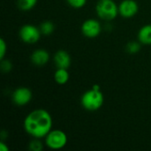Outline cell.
I'll list each match as a JSON object with an SVG mask.
<instances>
[{
	"label": "cell",
	"instance_id": "5bb4252c",
	"mask_svg": "<svg viewBox=\"0 0 151 151\" xmlns=\"http://www.w3.org/2000/svg\"><path fill=\"white\" fill-rule=\"evenodd\" d=\"M39 28H40V30H41L42 35H49L53 33V31L55 29V26H54V24L51 21L47 20V21L42 22Z\"/></svg>",
	"mask_w": 151,
	"mask_h": 151
},
{
	"label": "cell",
	"instance_id": "6da1fadb",
	"mask_svg": "<svg viewBox=\"0 0 151 151\" xmlns=\"http://www.w3.org/2000/svg\"><path fill=\"white\" fill-rule=\"evenodd\" d=\"M52 118L44 109L31 111L24 120L25 131L34 138L42 139L51 131Z\"/></svg>",
	"mask_w": 151,
	"mask_h": 151
},
{
	"label": "cell",
	"instance_id": "5b68a950",
	"mask_svg": "<svg viewBox=\"0 0 151 151\" xmlns=\"http://www.w3.org/2000/svg\"><path fill=\"white\" fill-rule=\"evenodd\" d=\"M19 38L21 39V41L28 44H33V43L37 42L40 40L42 32L40 28L36 27L35 26L27 24V25H24L19 29Z\"/></svg>",
	"mask_w": 151,
	"mask_h": 151
},
{
	"label": "cell",
	"instance_id": "7a4b0ae2",
	"mask_svg": "<svg viewBox=\"0 0 151 151\" xmlns=\"http://www.w3.org/2000/svg\"><path fill=\"white\" fill-rule=\"evenodd\" d=\"M104 95L100 90L99 85H94L91 89L86 91L81 99L82 107L88 111H96L99 110L104 104Z\"/></svg>",
	"mask_w": 151,
	"mask_h": 151
},
{
	"label": "cell",
	"instance_id": "9a60e30c",
	"mask_svg": "<svg viewBox=\"0 0 151 151\" xmlns=\"http://www.w3.org/2000/svg\"><path fill=\"white\" fill-rule=\"evenodd\" d=\"M127 50L131 54H135L140 51L141 50V42H131L127 45Z\"/></svg>",
	"mask_w": 151,
	"mask_h": 151
},
{
	"label": "cell",
	"instance_id": "e0dca14e",
	"mask_svg": "<svg viewBox=\"0 0 151 151\" xmlns=\"http://www.w3.org/2000/svg\"><path fill=\"white\" fill-rule=\"evenodd\" d=\"M66 1L70 6L77 9L83 7L87 3V0H66Z\"/></svg>",
	"mask_w": 151,
	"mask_h": 151
},
{
	"label": "cell",
	"instance_id": "8992f818",
	"mask_svg": "<svg viewBox=\"0 0 151 151\" xmlns=\"http://www.w3.org/2000/svg\"><path fill=\"white\" fill-rule=\"evenodd\" d=\"M102 31L100 23L94 19H89L85 20L81 26L82 34L88 38H96L97 37Z\"/></svg>",
	"mask_w": 151,
	"mask_h": 151
},
{
	"label": "cell",
	"instance_id": "8fae6325",
	"mask_svg": "<svg viewBox=\"0 0 151 151\" xmlns=\"http://www.w3.org/2000/svg\"><path fill=\"white\" fill-rule=\"evenodd\" d=\"M138 39L142 44L150 45L151 44V25L143 26L138 33Z\"/></svg>",
	"mask_w": 151,
	"mask_h": 151
},
{
	"label": "cell",
	"instance_id": "ffe728a7",
	"mask_svg": "<svg viewBox=\"0 0 151 151\" xmlns=\"http://www.w3.org/2000/svg\"><path fill=\"white\" fill-rule=\"evenodd\" d=\"M0 150L1 151H8L9 150V148L5 145L4 142H0Z\"/></svg>",
	"mask_w": 151,
	"mask_h": 151
},
{
	"label": "cell",
	"instance_id": "ba28073f",
	"mask_svg": "<svg viewBox=\"0 0 151 151\" xmlns=\"http://www.w3.org/2000/svg\"><path fill=\"white\" fill-rule=\"evenodd\" d=\"M139 5L134 0H123L119 5V12L123 18H132L136 15Z\"/></svg>",
	"mask_w": 151,
	"mask_h": 151
},
{
	"label": "cell",
	"instance_id": "d6986e66",
	"mask_svg": "<svg viewBox=\"0 0 151 151\" xmlns=\"http://www.w3.org/2000/svg\"><path fill=\"white\" fill-rule=\"evenodd\" d=\"M1 68L4 72L8 73L12 69V64L9 60H3L1 64Z\"/></svg>",
	"mask_w": 151,
	"mask_h": 151
},
{
	"label": "cell",
	"instance_id": "7c38bea8",
	"mask_svg": "<svg viewBox=\"0 0 151 151\" xmlns=\"http://www.w3.org/2000/svg\"><path fill=\"white\" fill-rule=\"evenodd\" d=\"M55 81L59 85H64L69 81V73L67 69L65 68H58L54 74Z\"/></svg>",
	"mask_w": 151,
	"mask_h": 151
},
{
	"label": "cell",
	"instance_id": "9c48e42d",
	"mask_svg": "<svg viewBox=\"0 0 151 151\" xmlns=\"http://www.w3.org/2000/svg\"><path fill=\"white\" fill-rule=\"evenodd\" d=\"M71 56L65 50H58L56 52L54 56V62L58 68H65L68 69L71 65Z\"/></svg>",
	"mask_w": 151,
	"mask_h": 151
},
{
	"label": "cell",
	"instance_id": "ac0fdd59",
	"mask_svg": "<svg viewBox=\"0 0 151 151\" xmlns=\"http://www.w3.org/2000/svg\"><path fill=\"white\" fill-rule=\"evenodd\" d=\"M6 50H7L6 42L3 38H1V40H0V58L2 60L4 59V58L6 54Z\"/></svg>",
	"mask_w": 151,
	"mask_h": 151
},
{
	"label": "cell",
	"instance_id": "277c9868",
	"mask_svg": "<svg viewBox=\"0 0 151 151\" xmlns=\"http://www.w3.org/2000/svg\"><path fill=\"white\" fill-rule=\"evenodd\" d=\"M67 135L65 132L57 129L51 130L45 137V144L51 150H61L67 144Z\"/></svg>",
	"mask_w": 151,
	"mask_h": 151
},
{
	"label": "cell",
	"instance_id": "4fadbf2b",
	"mask_svg": "<svg viewBox=\"0 0 151 151\" xmlns=\"http://www.w3.org/2000/svg\"><path fill=\"white\" fill-rule=\"evenodd\" d=\"M37 3V0H18V6L20 10L27 12L33 9Z\"/></svg>",
	"mask_w": 151,
	"mask_h": 151
},
{
	"label": "cell",
	"instance_id": "30bf717a",
	"mask_svg": "<svg viewBox=\"0 0 151 151\" xmlns=\"http://www.w3.org/2000/svg\"><path fill=\"white\" fill-rule=\"evenodd\" d=\"M50 59V54L46 50L38 49L35 50L31 56V61L35 65L42 66L48 63Z\"/></svg>",
	"mask_w": 151,
	"mask_h": 151
},
{
	"label": "cell",
	"instance_id": "52a82bcc",
	"mask_svg": "<svg viewBox=\"0 0 151 151\" xmlns=\"http://www.w3.org/2000/svg\"><path fill=\"white\" fill-rule=\"evenodd\" d=\"M32 99V92L25 87L18 88L12 94V101L18 106H24L30 103Z\"/></svg>",
	"mask_w": 151,
	"mask_h": 151
},
{
	"label": "cell",
	"instance_id": "2e32d148",
	"mask_svg": "<svg viewBox=\"0 0 151 151\" xmlns=\"http://www.w3.org/2000/svg\"><path fill=\"white\" fill-rule=\"evenodd\" d=\"M42 148L43 146L42 143L40 142V139H36V138H35V140H33L29 145V149L32 151H41Z\"/></svg>",
	"mask_w": 151,
	"mask_h": 151
},
{
	"label": "cell",
	"instance_id": "3957f363",
	"mask_svg": "<svg viewBox=\"0 0 151 151\" xmlns=\"http://www.w3.org/2000/svg\"><path fill=\"white\" fill-rule=\"evenodd\" d=\"M96 11L98 17L104 20H112L119 13V6L113 0H99Z\"/></svg>",
	"mask_w": 151,
	"mask_h": 151
}]
</instances>
